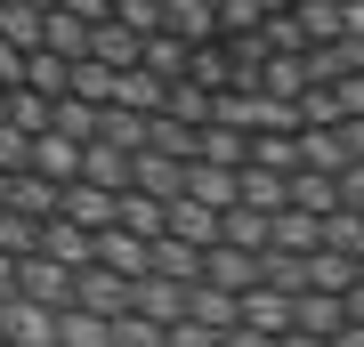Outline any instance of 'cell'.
I'll return each mask as SVG.
<instances>
[{
    "label": "cell",
    "mask_w": 364,
    "mask_h": 347,
    "mask_svg": "<svg viewBox=\"0 0 364 347\" xmlns=\"http://www.w3.org/2000/svg\"><path fill=\"white\" fill-rule=\"evenodd\" d=\"M9 299H33V307H73V267L57 258H16V291Z\"/></svg>",
    "instance_id": "cell-1"
},
{
    "label": "cell",
    "mask_w": 364,
    "mask_h": 347,
    "mask_svg": "<svg viewBox=\"0 0 364 347\" xmlns=\"http://www.w3.org/2000/svg\"><path fill=\"white\" fill-rule=\"evenodd\" d=\"M138 57H146V33H130L122 16H97V25H90V57H81V65H105V73H130Z\"/></svg>",
    "instance_id": "cell-2"
},
{
    "label": "cell",
    "mask_w": 364,
    "mask_h": 347,
    "mask_svg": "<svg viewBox=\"0 0 364 347\" xmlns=\"http://www.w3.org/2000/svg\"><path fill=\"white\" fill-rule=\"evenodd\" d=\"M203 283H210V291H227V299H243L251 283H259V250L210 243V250H203Z\"/></svg>",
    "instance_id": "cell-3"
},
{
    "label": "cell",
    "mask_w": 364,
    "mask_h": 347,
    "mask_svg": "<svg viewBox=\"0 0 364 347\" xmlns=\"http://www.w3.org/2000/svg\"><path fill=\"white\" fill-rule=\"evenodd\" d=\"M0 339H9V347H57V307L0 299Z\"/></svg>",
    "instance_id": "cell-4"
},
{
    "label": "cell",
    "mask_w": 364,
    "mask_h": 347,
    "mask_svg": "<svg viewBox=\"0 0 364 347\" xmlns=\"http://www.w3.org/2000/svg\"><path fill=\"white\" fill-rule=\"evenodd\" d=\"M73 307L114 323V315H130V283H122V275H105V267H81V275H73Z\"/></svg>",
    "instance_id": "cell-5"
},
{
    "label": "cell",
    "mask_w": 364,
    "mask_h": 347,
    "mask_svg": "<svg viewBox=\"0 0 364 347\" xmlns=\"http://www.w3.org/2000/svg\"><path fill=\"white\" fill-rule=\"evenodd\" d=\"M25 170H33V178H49V186H73V178H81V145L65 138V129H41L33 154H25Z\"/></svg>",
    "instance_id": "cell-6"
},
{
    "label": "cell",
    "mask_w": 364,
    "mask_h": 347,
    "mask_svg": "<svg viewBox=\"0 0 364 347\" xmlns=\"http://www.w3.org/2000/svg\"><path fill=\"white\" fill-rule=\"evenodd\" d=\"M130 315H146V323H186V283H162V275H138L130 283Z\"/></svg>",
    "instance_id": "cell-7"
},
{
    "label": "cell",
    "mask_w": 364,
    "mask_h": 347,
    "mask_svg": "<svg viewBox=\"0 0 364 347\" xmlns=\"http://www.w3.org/2000/svg\"><path fill=\"white\" fill-rule=\"evenodd\" d=\"M33 258H57V267H90V226H73V219H41V234H33Z\"/></svg>",
    "instance_id": "cell-8"
},
{
    "label": "cell",
    "mask_w": 364,
    "mask_h": 347,
    "mask_svg": "<svg viewBox=\"0 0 364 347\" xmlns=\"http://www.w3.org/2000/svg\"><path fill=\"white\" fill-rule=\"evenodd\" d=\"M235 323H251V331L284 339V331H291V291H267V283H251L243 299H235Z\"/></svg>",
    "instance_id": "cell-9"
},
{
    "label": "cell",
    "mask_w": 364,
    "mask_h": 347,
    "mask_svg": "<svg viewBox=\"0 0 364 347\" xmlns=\"http://www.w3.org/2000/svg\"><path fill=\"white\" fill-rule=\"evenodd\" d=\"M162 234H170V243L210 250V243H219V210H203V202H186V194H178V202H162Z\"/></svg>",
    "instance_id": "cell-10"
},
{
    "label": "cell",
    "mask_w": 364,
    "mask_h": 347,
    "mask_svg": "<svg viewBox=\"0 0 364 347\" xmlns=\"http://www.w3.org/2000/svg\"><path fill=\"white\" fill-rule=\"evenodd\" d=\"M73 186H97V194H130V154H122V145H81V178Z\"/></svg>",
    "instance_id": "cell-11"
},
{
    "label": "cell",
    "mask_w": 364,
    "mask_h": 347,
    "mask_svg": "<svg viewBox=\"0 0 364 347\" xmlns=\"http://www.w3.org/2000/svg\"><path fill=\"white\" fill-rule=\"evenodd\" d=\"M284 210H308V219L340 210V178H332V170H291V178H284Z\"/></svg>",
    "instance_id": "cell-12"
},
{
    "label": "cell",
    "mask_w": 364,
    "mask_h": 347,
    "mask_svg": "<svg viewBox=\"0 0 364 347\" xmlns=\"http://www.w3.org/2000/svg\"><path fill=\"white\" fill-rule=\"evenodd\" d=\"M146 275H162V283H203V250L154 234V243H146Z\"/></svg>",
    "instance_id": "cell-13"
},
{
    "label": "cell",
    "mask_w": 364,
    "mask_h": 347,
    "mask_svg": "<svg viewBox=\"0 0 364 347\" xmlns=\"http://www.w3.org/2000/svg\"><path fill=\"white\" fill-rule=\"evenodd\" d=\"M284 178H291V170H259V162H243V170H235V202L275 219V210H284Z\"/></svg>",
    "instance_id": "cell-14"
},
{
    "label": "cell",
    "mask_w": 364,
    "mask_h": 347,
    "mask_svg": "<svg viewBox=\"0 0 364 347\" xmlns=\"http://www.w3.org/2000/svg\"><path fill=\"white\" fill-rule=\"evenodd\" d=\"M57 202H65V186H49V178H33V170H16L0 210H16V219H57Z\"/></svg>",
    "instance_id": "cell-15"
},
{
    "label": "cell",
    "mask_w": 364,
    "mask_h": 347,
    "mask_svg": "<svg viewBox=\"0 0 364 347\" xmlns=\"http://www.w3.org/2000/svg\"><path fill=\"white\" fill-rule=\"evenodd\" d=\"M162 33H178L186 49H203V40H219V16H210V0H162Z\"/></svg>",
    "instance_id": "cell-16"
},
{
    "label": "cell",
    "mask_w": 364,
    "mask_h": 347,
    "mask_svg": "<svg viewBox=\"0 0 364 347\" xmlns=\"http://www.w3.org/2000/svg\"><path fill=\"white\" fill-rule=\"evenodd\" d=\"M299 283H308V291H348L356 283V250H308V258H299Z\"/></svg>",
    "instance_id": "cell-17"
},
{
    "label": "cell",
    "mask_w": 364,
    "mask_h": 347,
    "mask_svg": "<svg viewBox=\"0 0 364 347\" xmlns=\"http://www.w3.org/2000/svg\"><path fill=\"white\" fill-rule=\"evenodd\" d=\"M41 49L65 57V65H81V57H90V25H81L73 9H49V16H41Z\"/></svg>",
    "instance_id": "cell-18"
},
{
    "label": "cell",
    "mask_w": 364,
    "mask_h": 347,
    "mask_svg": "<svg viewBox=\"0 0 364 347\" xmlns=\"http://www.w3.org/2000/svg\"><path fill=\"white\" fill-rule=\"evenodd\" d=\"M210 105H219V89H203V81H162V121L203 129V121H210Z\"/></svg>",
    "instance_id": "cell-19"
},
{
    "label": "cell",
    "mask_w": 364,
    "mask_h": 347,
    "mask_svg": "<svg viewBox=\"0 0 364 347\" xmlns=\"http://www.w3.org/2000/svg\"><path fill=\"white\" fill-rule=\"evenodd\" d=\"M291 331L299 339H332L340 331V299L332 291H291Z\"/></svg>",
    "instance_id": "cell-20"
},
{
    "label": "cell",
    "mask_w": 364,
    "mask_h": 347,
    "mask_svg": "<svg viewBox=\"0 0 364 347\" xmlns=\"http://www.w3.org/2000/svg\"><path fill=\"white\" fill-rule=\"evenodd\" d=\"M186 202L235 210V170H219V162H186Z\"/></svg>",
    "instance_id": "cell-21"
},
{
    "label": "cell",
    "mask_w": 364,
    "mask_h": 347,
    "mask_svg": "<svg viewBox=\"0 0 364 347\" xmlns=\"http://www.w3.org/2000/svg\"><path fill=\"white\" fill-rule=\"evenodd\" d=\"M41 16H49L41 0H0V40L33 57V49H41Z\"/></svg>",
    "instance_id": "cell-22"
},
{
    "label": "cell",
    "mask_w": 364,
    "mask_h": 347,
    "mask_svg": "<svg viewBox=\"0 0 364 347\" xmlns=\"http://www.w3.org/2000/svg\"><path fill=\"white\" fill-rule=\"evenodd\" d=\"M97 145H122V154H138L146 145V114H130V105H97Z\"/></svg>",
    "instance_id": "cell-23"
},
{
    "label": "cell",
    "mask_w": 364,
    "mask_h": 347,
    "mask_svg": "<svg viewBox=\"0 0 364 347\" xmlns=\"http://www.w3.org/2000/svg\"><path fill=\"white\" fill-rule=\"evenodd\" d=\"M146 73H154V81H186V65H195V49H186V40L178 33H146Z\"/></svg>",
    "instance_id": "cell-24"
},
{
    "label": "cell",
    "mask_w": 364,
    "mask_h": 347,
    "mask_svg": "<svg viewBox=\"0 0 364 347\" xmlns=\"http://www.w3.org/2000/svg\"><path fill=\"white\" fill-rule=\"evenodd\" d=\"M195 162L243 170V162H251V138H243V129H227V121H203V145H195Z\"/></svg>",
    "instance_id": "cell-25"
},
{
    "label": "cell",
    "mask_w": 364,
    "mask_h": 347,
    "mask_svg": "<svg viewBox=\"0 0 364 347\" xmlns=\"http://www.w3.org/2000/svg\"><path fill=\"white\" fill-rule=\"evenodd\" d=\"M291 25H299V49L340 40V0H291Z\"/></svg>",
    "instance_id": "cell-26"
},
{
    "label": "cell",
    "mask_w": 364,
    "mask_h": 347,
    "mask_svg": "<svg viewBox=\"0 0 364 347\" xmlns=\"http://www.w3.org/2000/svg\"><path fill=\"white\" fill-rule=\"evenodd\" d=\"M57 219H73V226H114V194H97V186H65V202H57Z\"/></svg>",
    "instance_id": "cell-27"
},
{
    "label": "cell",
    "mask_w": 364,
    "mask_h": 347,
    "mask_svg": "<svg viewBox=\"0 0 364 347\" xmlns=\"http://www.w3.org/2000/svg\"><path fill=\"white\" fill-rule=\"evenodd\" d=\"M25 89H33V97H65V89H73V65L49 57V49H33V57H25Z\"/></svg>",
    "instance_id": "cell-28"
},
{
    "label": "cell",
    "mask_w": 364,
    "mask_h": 347,
    "mask_svg": "<svg viewBox=\"0 0 364 347\" xmlns=\"http://www.w3.org/2000/svg\"><path fill=\"white\" fill-rule=\"evenodd\" d=\"M219 243H235V250H267V210H219Z\"/></svg>",
    "instance_id": "cell-29"
},
{
    "label": "cell",
    "mask_w": 364,
    "mask_h": 347,
    "mask_svg": "<svg viewBox=\"0 0 364 347\" xmlns=\"http://www.w3.org/2000/svg\"><path fill=\"white\" fill-rule=\"evenodd\" d=\"M114 226H130V234H146V243H154V234H162V202H154V194H114Z\"/></svg>",
    "instance_id": "cell-30"
},
{
    "label": "cell",
    "mask_w": 364,
    "mask_h": 347,
    "mask_svg": "<svg viewBox=\"0 0 364 347\" xmlns=\"http://www.w3.org/2000/svg\"><path fill=\"white\" fill-rule=\"evenodd\" d=\"M186 323H203V331H227L235 323V299L210 291V283H186Z\"/></svg>",
    "instance_id": "cell-31"
},
{
    "label": "cell",
    "mask_w": 364,
    "mask_h": 347,
    "mask_svg": "<svg viewBox=\"0 0 364 347\" xmlns=\"http://www.w3.org/2000/svg\"><path fill=\"white\" fill-rule=\"evenodd\" d=\"M57 347H105V315H81V307H57Z\"/></svg>",
    "instance_id": "cell-32"
},
{
    "label": "cell",
    "mask_w": 364,
    "mask_h": 347,
    "mask_svg": "<svg viewBox=\"0 0 364 347\" xmlns=\"http://www.w3.org/2000/svg\"><path fill=\"white\" fill-rule=\"evenodd\" d=\"M105 347H162V323H146V315H114V323H105Z\"/></svg>",
    "instance_id": "cell-33"
},
{
    "label": "cell",
    "mask_w": 364,
    "mask_h": 347,
    "mask_svg": "<svg viewBox=\"0 0 364 347\" xmlns=\"http://www.w3.org/2000/svg\"><path fill=\"white\" fill-rule=\"evenodd\" d=\"M0 121H16L25 138H41V129H49V97H33V89H9V114H0Z\"/></svg>",
    "instance_id": "cell-34"
},
{
    "label": "cell",
    "mask_w": 364,
    "mask_h": 347,
    "mask_svg": "<svg viewBox=\"0 0 364 347\" xmlns=\"http://www.w3.org/2000/svg\"><path fill=\"white\" fill-rule=\"evenodd\" d=\"M33 234H41V219H16V210H0V258H33Z\"/></svg>",
    "instance_id": "cell-35"
},
{
    "label": "cell",
    "mask_w": 364,
    "mask_h": 347,
    "mask_svg": "<svg viewBox=\"0 0 364 347\" xmlns=\"http://www.w3.org/2000/svg\"><path fill=\"white\" fill-rule=\"evenodd\" d=\"M25 154H33V138H25L16 121H0V170L16 178V170H25Z\"/></svg>",
    "instance_id": "cell-36"
},
{
    "label": "cell",
    "mask_w": 364,
    "mask_h": 347,
    "mask_svg": "<svg viewBox=\"0 0 364 347\" xmlns=\"http://www.w3.org/2000/svg\"><path fill=\"white\" fill-rule=\"evenodd\" d=\"M0 89H25V49H9V40H0Z\"/></svg>",
    "instance_id": "cell-37"
},
{
    "label": "cell",
    "mask_w": 364,
    "mask_h": 347,
    "mask_svg": "<svg viewBox=\"0 0 364 347\" xmlns=\"http://www.w3.org/2000/svg\"><path fill=\"white\" fill-rule=\"evenodd\" d=\"M340 202H348V210H364V162H348V170H340Z\"/></svg>",
    "instance_id": "cell-38"
},
{
    "label": "cell",
    "mask_w": 364,
    "mask_h": 347,
    "mask_svg": "<svg viewBox=\"0 0 364 347\" xmlns=\"http://www.w3.org/2000/svg\"><path fill=\"white\" fill-rule=\"evenodd\" d=\"M57 9H73L81 25H97V16H114V0H57Z\"/></svg>",
    "instance_id": "cell-39"
},
{
    "label": "cell",
    "mask_w": 364,
    "mask_h": 347,
    "mask_svg": "<svg viewBox=\"0 0 364 347\" xmlns=\"http://www.w3.org/2000/svg\"><path fill=\"white\" fill-rule=\"evenodd\" d=\"M340 33H348V40H364V0H340Z\"/></svg>",
    "instance_id": "cell-40"
},
{
    "label": "cell",
    "mask_w": 364,
    "mask_h": 347,
    "mask_svg": "<svg viewBox=\"0 0 364 347\" xmlns=\"http://www.w3.org/2000/svg\"><path fill=\"white\" fill-rule=\"evenodd\" d=\"M332 347H364V323H340V331H332Z\"/></svg>",
    "instance_id": "cell-41"
},
{
    "label": "cell",
    "mask_w": 364,
    "mask_h": 347,
    "mask_svg": "<svg viewBox=\"0 0 364 347\" xmlns=\"http://www.w3.org/2000/svg\"><path fill=\"white\" fill-rule=\"evenodd\" d=\"M16 291V258H0V299H9Z\"/></svg>",
    "instance_id": "cell-42"
},
{
    "label": "cell",
    "mask_w": 364,
    "mask_h": 347,
    "mask_svg": "<svg viewBox=\"0 0 364 347\" xmlns=\"http://www.w3.org/2000/svg\"><path fill=\"white\" fill-rule=\"evenodd\" d=\"M251 9H259V16H284V9H291V0H251Z\"/></svg>",
    "instance_id": "cell-43"
},
{
    "label": "cell",
    "mask_w": 364,
    "mask_h": 347,
    "mask_svg": "<svg viewBox=\"0 0 364 347\" xmlns=\"http://www.w3.org/2000/svg\"><path fill=\"white\" fill-rule=\"evenodd\" d=\"M284 347H332V339H299V331H284Z\"/></svg>",
    "instance_id": "cell-44"
},
{
    "label": "cell",
    "mask_w": 364,
    "mask_h": 347,
    "mask_svg": "<svg viewBox=\"0 0 364 347\" xmlns=\"http://www.w3.org/2000/svg\"><path fill=\"white\" fill-rule=\"evenodd\" d=\"M0 202H9V170H0Z\"/></svg>",
    "instance_id": "cell-45"
},
{
    "label": "cell",
    "mask_w": 364,
    "mask_h": 347,
    "mask_svg": "<svg viewBox=\"0 0 364 347\" xmlns=\"http://www.w3.org/2000/svg\"><path fill=\"white\" fill-rule=\"evenodd\" d=\"M356 283H364V250H356Z\"/></svg>",
    "instance_id": "cell-46"
},
{
    "label": "cell",
    "mask_w": 364,
    "mask_h": 347,
    "mask_svg": "<svg viewBox=\"0 0 364 347\" xmlns=\"http://www.w3.org/2000/svg\"><path fill=\"white\" fill-rule=\"evenodd\" d=\"M0 114H9V89H0Z\"/></svg>",
    "instance_id": "cell-47"
},
{
    "label": "cell",
    "mask_w": 364,
    "mask_h": 347,
    "mask_svg": "<svg viewBox=\"0 0 364 347\" xmlns=\"http://www.w3.org/2000/svg\"><path fill=\"white\" fill-rule=\"evenodd\" d=\"M41 9H57V0H41Z\"/></svg>",
    "instance_id": "cell-48"
},
{
    "label": "cell",
    "mask_w": 364,
    "mask_h": 347,
    "mask_svg": "<svg viewBox=\"0 0 364 347\" xmlns=\"http://www.w3.org/2000/svg\"><path fill=\"white\" fill-rule=\"evenodd\" d=\"M0 347H9V339H0Z\"/></svg>",
    "instance_id": "cell-49"
}]
</instances>
